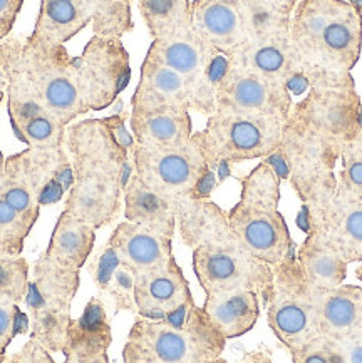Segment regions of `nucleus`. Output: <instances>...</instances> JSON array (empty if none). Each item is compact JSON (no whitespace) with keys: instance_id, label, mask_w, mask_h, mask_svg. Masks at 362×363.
<instances>
[{"instance_id":"nucleus-1","label":"nucleus","mask_w":362,"mask_h":363,"mask_svg":"<svg viewBox=\"0 0 362 363\" xmlns=\"http://www.w3.org/2000/svg\"><path fill=\"white\" fill-rule=\"evenodd\" d=\"M128 113L84 119L66 128L64 147L71 157L72 184L64 208L96 230L119 216L124 188L133 174L134 138L124 128Z\"/></svg>"},{"instance_id":"nucleus-2","label":"nucleus","mask_w":362,"mask_h":363,"mask_svg":"<svg viewBox=\"0 0 362 363\" xmlns=\"http://www.w3.org/2000/svg\"><path fill=\"white\" fill-rule=\"evenodd\" d=\"M176 230L181 241L193 251V272L205 295L248 288L262 300L265 298L273 268L245 248L231 230L226 211L210 196L180 198Z\"/></svg>"},{"instance_id":"nucleus-3","label":"nucleus","mask_w":362,"mask_h":363,"mask_svg":"<svg viewBox=\"0 0 362 363\" xmlns=\"http://www.w3.org/2000/svg\"><path fill=\"white\" fill-rule=\"evenodd\" d=\"M290 39L309 86L349 76L362 50V7L347 0H297Z\"/></svg>"},{"instance_id":"nucleus-4","label":"nucleus","mask_w":362,"mask_h":363,"mask_svg":"<svg viewBox=\"0 0 362 363\" xmlns=\"http://www.w3.org/2000/svg\"><path fill=\"white\" fill-rule=\"evenodd\" d=\"M226 340L203 306L190 305L173 318L136 316L123 347L124 363H207L220 360Z\"/></svg>"},{"instance_id":"nucleus-5","label":"nucleus","mask_w":362,"mask_h":363,"mask_svg":"<svg viewBox=\"0 0 362 363\" xmlns=\"http://www.w3.org/2000/svg\"><path fill=\"white\" fill-rule=\"evenodd\" d=\"M240 199L230 211L229 223L241 243L255 258L277 267L295 255L289 226L278 211L280 176L265 160L240 179Z\"/></svg>"},{"instance_id":"nucleus-6","label":"nucleus","mask_w":362,"mask_h":363,"mask_svg":"<svg viewBox=\"0 0 362 363\" xmlns=\"http://www.w3.org/2000/svg\"><path fill=\"white\" fill-rule=\"evenodd\" d=\"M71 184L72 164L66 147H27L6 157L0 193L32 231L43 206L60 201Z\"/></svg>"},{"instance_id":"nucleus-7","label":"nucleus","mask_w":362,"mask_h":363,"mask_svg":"<svg viewBox=\"0 0 362 363\" xmlns=\"http://www.w3.org/2000/svg\"><path fill=\"white\" fill-rule=\"evenodd\" d=\"M342 146L315 133L294 114L287 118L277 155L284 161L289 183L304 208H315L336 196Z\"/></svg>"},{"instance_id":"nucleus-8","label":"nucleus","mask_w":362,"mask_h":363,"mask_svg":"<svg viewBox=\"0 0 362 363\" xmlns=\"http://www.w3.org/2000/svg\"><path fill=\"white\" fill-rule=\"evenodd\" d=\"M285 118L215 109L203 131L193 133L212 169L277 155Z\"/></svg>"},{"instance_id":"nucleus-9","label":"nucleus","mask_w":362,"mask_h":363,"mask_svg":"<svg viewBox=\"0 0 362 363\" xmlns=\"http://www.w3.org/2000/svg\"><path fill=\"white\" fill-rule=\"evenodd\" d=\"M131 164L143 183L165 196H210L213 169L193 136L178 146L150 147L134 143Z\"/></svg>"},{"instance_id":"nucleus-10","label":"nucleus","mask_w":362,"mask_h":363,"mask_svg":"<svg viewBox=\"0 0 362 363\" xmlns=\"http://www.w3.org/2000/svg\"><path fill=\"white\" fill-rule=\"evenodd\" d=\"M263 303L268 328L287 352L297 350L320 335L314 291L295 255L273 267V278Z\"/></svg>"},{"instance_id":"nucleus-11","label":"nucleus","mask_w":362,"mask_h":363,"mask_svg":"<svg viewBox=\"0 0 362 363\" xmlns=\"http://www.w3.org/2000/svg\"><path fill=\"white\" fill-rule=\"evenodd\" d=\"M0 64L7 76V114L13 136L27 147L64 146L66 128L48 108L18 62L12 37L0 42Z\"/></svg>"},{"instance_id":"nucleus-12","label":"nucleus","mask_w":362,"mask_h":363,"mask_svg":"<svg viewBox=\"0 0 362 363\" xmlns=\"http://www.w3.org/2000/svg\"><path fill=\"white\" fill-rule=\"evenodd\" d=\"M11 37L22 69L60 123L69 125L79 116L91 113L79 89L72 57L66 45L43 48L29 44L22 37Z\"/></svg>"},{"instance_id":"nucleus-13","label":"nucleus","mask_w":362,"mask_h":363,"mask_svg":"<svg viewBox=\"0 0 362 363\" xmlns=\"http://www.w3.org/2000/svg\"><path fill=\"white\" fill-rule=\"evenodd\" d=\"M146 59L173 69L192 84L198 114L215 113L216 84L226 66V57L192 29L153 39Z\"/></svg>"},{"instance_id":"nucleus-14","label":"nucleus","mask_w":362,"mask_h":363,"mask_svg":"<svg viewBox=\"0 0 362 363\" xmlns=\"http://www.w3.org/2000/svg\"><path fill=\"white\" fill-rule=\"evenodd\" d=\"M290 114L305 125L344 147L361 128L362 99L352 74L310 86L309 94L292 106Z\"/></svg>"},{"instance_id":"nucleus-15","label":"nucleus","mask_w":362,"mask_h":363,"mask_svg":"<svg viewBox=\"0 0 362 363\" xmlns=\"http://www.w3.org/2000/svg\"><path fill=\"white\" fill-rule=\"evenodd\" d=\"M72 66L89 111L111 108L131 79L129 52L116 37L92 35Z\"/></svg>"},{"instance_id":"nucleus-16","label":"nucleus","mask_w":362,"mask_h":363,"mask_svg":"<svg viewBox=\"0 0 362 363\" xmlns=\"http://www.w3.org/2000/svg\"><path fill=\"white\" fill-rule=\"evenodd\" d=\"M289 86L226 62L216 84L215 109L245 114H270L289 118L292 111Z\"/></svg>"},{"instance_id":"nucleus-17","label":"nucleus","mask_w":362,"mask_h":363,"mask_svg":"<svg viewBox=\"0 0 362 363\" xmlns=\"http://www.w3.org/2000/svg\"><path fill=\"white\" fill-rule=\"evenodd\" d=\"M136 315L151 320L173 318L194 303L190 281L175 256L160 267L134 274Z\"/></svg>"},{"instance_id":"nucleus-18","label":"nucleus","mask_w":362,"mask_h":363,"mask_svg":"<svg viewBox=\"0 0 362 363\" xmlns=\"http://www.w3.org/2000/svg\"><path fill=\"white\" fill-rule=\"evenodd\" d=\"M305 209V231L332 248L347 263H362V201L334 196Z\"/></svg>"},{"instance_id":"nucleus-19","label":"nucleus","mask_w":362,"mask_h":363,"mask_svg":"<svg viewBox=\"0 0 362 363\" xmlns=\"http://www.w3.org/2000/svg\"><path fill=\"white\" fill-rule=\"evenodd\" d=\"M226 62L248 69L284 86L302 77L297 50L290 32L263 37H250L226 55Z\"/></svg>"},{"instance_id":"nucleus-20","label":"nucleus","mask_w":362,"mask_h":363,"mask_svg":"<svg viewBox=\"0 0 362 363\" xmlns=\"http://www.w3.org/2000/svg\"><path fill=\"white\" fill-rule=\"evenodd\" d=\"M192 27L225 57L248 39L247 12L241 0H194Z\"/></svg>"},{"instance_id":"nucleus-21","label":"nucleus","mask_w":362,"mask_h":363,"mask_svg":"<svg viewBox=\"0 0 362 363\" xmlns=\"http://www.w3.org/2000/svg\"><path fill=\"white\" fill-rule=\"evenodd\" d=\"M108 245L134 274L160 267L175 256L173 236L128 220L116 226Z\"/></svg>"},{"instance_id":"nucleus-22","label":"nucleus","mask_w":362,"mask_h":363,"mask_svg":"<svg viewBox=\"0 0 362 363\" xmlns=\"http://www.w3.org/2000/svg\"><path fill=\"white\" fill-rule=\"evenodd\" d=\"M113 342L106 303L92 296L79 318H72L67 342L62 348L66 363H108V350Z\"/></svg>"},{"instance_id":"nucleus-23","label":"nucleus","mask_w":362,"mask_h":363,"mask_svg":"<svg viewBox=\"0 0 362 363\" xmlns=\"http://www.w3.org/2000/svg\"><path fill=\"white\" fill-rule=\"evenodd\" d=\"M194 108L192 84L173 69L146 59L141 64L139 81L131 96V109Z\"/></svg>"},{"instance_id":"nucleus-24","label":"nucleus","mask_w":362,"mask_h":363,"mask_svg":"<svg viewBox=\"0 0 362 363\" xmlns=\"http://www.w3.org/2000/svg\"><path fill=\"white\" fill-rule=\"evenodd\" d=\"M92 22L91 0H40L29 44L55 48L82 32Z\"/></svg>"},{"instance_id":"nucleus-25","label":"nucleus","mask_w":362,"mask_h":363,"mask_svg":"<svg viewBox=\"0 0 362 363\" xmlns=\"http://www.w3.org/2000/svg\"><path fill=\"white\" fill-rule=\"evenodd\" d=\"M192 111L187 108H155L129 111L134 143L150 147L178 146L193 136Z\"/></svg>"},{"instance_id":"nucleus-26","label":"nucleus","mask_w":362,"mask_h":363,"mask_svg":"<svg viewBox=\"0 0 362 363\" xmlns=\"http://www.w3.org/2000/svg\"><path fill=\"white\" fill-rule=\"evenodd\" d=\"M260 295L248 288L215 291L205 295L203 310L218 332L235 340L253 330L260 318Z\"/></svg>"},{"instance_id":"nucleus-27","label":"nucleus","mask_w":362,"mask_h":363,"mask_svg":"<svg viewBox=\"0 0 362 363\" xmlns=\"http://www.w3.org/2000/svg\"><path fill=\"white\" fill-rule=\"evenodd\" d=\"M312 291L320 333L341 340L362 327V286L342 283L331 290Z\"/></svg>"},{"instance_id":"nucleus-28","label":"nucleus","mask_w":362,"mask_h":363,"mask_svg":"<svg viewBox=\"0 0 362 363\" xmlns=\"http://www.w3.org/2000/svg\"><path fill=\"white\" fill-rule=\"evenodd\" d=\"M178 201L151 189L133 173L124 188V218L175 236Z\"/></svg>"},{"instance_id":"nucleus-29","label":"nucleus","mask_w":362,"mask_h":363,"mask_svg":"<svg viewBox=\"0 0 362 363\" xmlns=\"http://www.w3.org/2000/svg\"><path fill=\"white\" fill-rule=\"evenodd\" d=\"M96 231L91 223L64 208L44 253L62 267L81 269L94 250Z\"/></svg>"},{"instance_id":"nucleus-30","label":"nucleus","mask_w":362,"mask_h":363,"mask_svg":"<svg viewBox=\"0 0 362 363\" xmlns=\"http://www.w3.org/2000/svg\"><path fill=\"white\" fill-rule=\"evenodd\" d=\"M81 285V269L66 268L43 253L32 268L27 298L54 308L71 311L74 296Z\"/></svg>"},{"instance_id":"nucleus-31","label":"nucleus","mask_w":362,"mask_h":363,"mask_svg":"<svg viewBox=\"0 0 362 363\" xmlns=\"http://www.w3.org/2000/svg\"><path fill=\"white\" fill-rule=\"evenodd\" d=\"M89 274L101 293H106L114 303V311L136 313L134 301V273L119 262L111 246L106 243L91 256Z\"/></svg>"},{"instance_id":"nucleus-32","label":"nucleus","mask_w":362,"mask_h":363,"mask_svg":"<svg viewBox=\"0 0 362 363\" xmlns=\"http://www.w3.org/2000/svg\"><path fill=\"white\" fill-rule=\"evenodd\" d=\"M295 258L312 290H331L342 285L347 277L349 263L310 233L300 243Z\"/></svg>"},{"instance_id":"nucleus-33","label":"nucleus","mask_w":362,"mask_h":363,"mask_svg":"<svg viewBox=\"0 0 362 363\" xmlns=\"http://www.w3.org/2000/svg\"><path fill=\"white\" fill-rule=\"evenodd\" d=\"M138 7L151 39L192 29L190 0H139Z\"/></svg>"},{"instance_id":"nucleus-34","label":"nucleus","mask_w":362,"mask_h":363,"mask_svg":"<svg viewBox=\"0 0 362 363\" xmlns=\"http://www.w3.org/2000/svg\"><path fill=\"white\" fill-rule=\"evenodd\" d=\"M26 303L31 316V337L43 343L50 353L62 352L72 320L71 311L54 308L32 298H26Z\"/></svg>"},{"instance_id":"nucleus-35","label":"nucleus","mask_w":362,"mask_h":363,"mask_svg":"<svg viewBox=\"0 0 362 363\" xmlns=\"http://www.w3.org/2000/svg\"><path fill=\"white\" fill-rule=\"evenodd\" d=\"M91 9L94 35L123 39L133 32L131 0H91Z\"/></svg>"},{"instance_id":"nucleus-36","label":"nucleus","mask_w":362,"mask_h":363,"mask_svg":"<svg viewBox=\"0 0 362 363\" xmlns=\"http://www.w3.org/2000/svg\"><path fill=\"white\" fill-rule=\"evenodd\" d=\"M341 171L337 174L336 196L362 201V133L359 131L341 151Z\"/></svg>"},{"instance_id":"nucleus-37","label":"nucleus","mask_w":362,"mask_h":363,"mask_svg":"<svg viewBox=\"0 0 362 363\" xmlns=\"http://www.w3.org/2000/svg\"><path fill=\"white\" fill-rule=\"evenodd\" d=\"M29 262L22 255L0 251V301L21 305L29 291Z\"/></svg>"},{"instance_id":"nucleus-38","label":"nucleus","mask_w":362,"mask_h":363,"mask_svg":"<svg viewBox=\"0 0 362 363\" xmlns=\"http://www.w3.org/2000/svg\"><path fill=\"white\" fill-rule=\"evenodd\" d=\"M29 233V228L24 225L22 218L0 193V251L22 255Z\"/></svg>"},{"instance_id":"nucleus-39","label":"nucleus","mask_w":362,"mask_h":363,"mask_svg":"<svg viewBox=\"0 0 362 363\" xmlns=\"http://www.w3.org/2000/svg\"><path fill=\"white\" fill-rule=\"evenodd\" d=\"M29 332V316L13 301H0V352L6 353L13 338Z\"/></svg>"},{"instance_id":"nucleus-40","label":"nucleus","mask_w":362,"mask_h":363,"mask_svg":"<svg viewBox=\"0 0 362 363\" xmlns=\"http://www.w3.org/2000/svg\"><path fill=\"white\" fill-rule=\"evenodd\" d=\"M289 355L294 363H342L341 355L337 352L336 340L326 337L320 333L319 337L310 340L297 348L294 352H289Z\"/></svg>"},{"instance_id":"nucleus-41","label":"nucleus","mask_w":362,"mask_h":363,"mask_svg":"<svg viewBox=\"0 0 362 363\" xmlns=\"http://www.w3.org/2000/svg\"><path fill=\"white\" fill-rule=\"evenodd\" d=\"M6 362L12 363H54V358L50 352L45 348L43 343L37 342L35 338H29L24 343V347L11 357L6 358Z\"/></svg>"},{"instance_id":"nucleus-42","label":"nucleus","mask_w":362,"mask_h":363,"mask_svg":"<svg viewBox=\"0 0 362 363\" xmlns=\"http://www.w3.org/2000/svg\"><path fill=\"white\" fill-rule=\"evenodd\" d=\"M342 363H362V327L349 337L336 340Z\"/></svg>"},{"instance_id":"nucleus-43","label":"nucleus","mask_w":362,"mask_h":363,"mask_svg":"<svg viewBox=\"0 0 362 363\" xmlns=\"http://www.w3.org/2000/svg\"><path fill=\"white\" fill-rule=\"evenodd\" d=\"M24 2L26 0H0V42L12 34Z\"/></svg>"},{"instance_id":"nucleus-44","label":"nucleus","mask_w":362,"mask_h":363,"mask_svg":"<svg viewBox=\"0 0 362 363\" xmlns=\"http://www.w3.org/2000/svg\"><path fill=\"white\" fill-rule=\"evenodd\" d=\"M265 2L278 9L280 12L289 13V16H292V12H294V9L297 6V0H265Z\"/></svg>"},{"instance_id":"nucleus-45","label":"nucleus","mask_w":362,"mask_h":363,"mask_svg":"<svg viewBox=\"0 0 362 363\" xmlns=\"http://www.w3.org/2000/svg\"><path fill=\"white\" fill-rule=\"evenodd\" d=\"M241 360L243 362H272V355L270 353H262V352L255 350V352H248L247 355H243Z\"/></svg>"},{"instance_id":"nucleus-46","label":"nucleus","mask_w":362,"mask_h":363,"mask_svg":"<svg viewBox=\"0 0 362 363\" xmlns=\"http://www.w3.org/2000/svg\"><path fill=\"white\" fill-rule=\"evenodd\" d=\"M6 89H7V76H6V71H4L2 64H0V102H2L4 97H6Z\"/></svg>"},{"instance_id":"nucleus-47","label":"nucleus","mask_w":362,"mask_h":363,"mask_svg":"<svg viewBox=\"0 0 362 363\" xmlns=\"http://www.w3.org/2000/svg\"><path fill=\"white\" fill-rule=\"evenodd\" d=\"M4 176H6V157H4L2 151H0V189H2Z\"/></svg>"},{"instance_id":"nucleus-48","label":"nucleus","mask_w":362,"mask_h":363,"mask_svg":"<svg viewBox=\"0 0 362 363\" xmlns=\"http://www.w3.org/2000/svg\"><path fill=\"white\" fill-rule=\"evenodd\" d=\"M356 278H357V280H359V281L362 283V263L359 264V268L356 269Z\"/></svg>"},{"instance_id":"nucleus-49","label":"nucleus","mask_w":362,"mask_h":363,"mask_svg":"<svg viewBox=\"0 0 362 363\" xmlns=\"http://www.w3.org/2000/svg\"><path fill=\"white\" fill-rule=\"evenodd\" d=\"M6 358H7L6 353H2V352H0V363H2V362H6Z\"/></svg>"},{"instance_id":"nucleus-50","label":"nucleus","mask_w":362,"mask_h":363,"mask_svg":"<svg viewBox=\"0 0 362 363\" xmlns=\"http://www.w3.org/2000/svg\"><path fill=\"white\" fill-rule=\"evenodd\" d=\"M361 133H362V118H361Z\"/></svg>"}]
</instances>
